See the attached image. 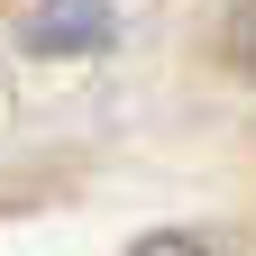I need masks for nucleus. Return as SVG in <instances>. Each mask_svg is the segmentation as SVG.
<instances>
[{
  "instance_id": "2",
  "label": "nucleus",
  "mask_w": 256,
  "mask_h": 256,
  "mask_svg": "<svg viewBox=\"0 0 256 256\" xmlns=\"http://www.w3.org/2000/svg\"><path fill=\"white\" fill-rule=\"evenodd\" d=\"M229 55L256 64V0H238V10H229Z\"/></svg>"
},
{
  "instance_id": "3",
  "label": "nucleus",
  "mask_w": 256,
  "mask_h": 256,
  "mask_svg": "<svg viewBox=\"0 0 256 256\" xmlns=\"http://www.w3.org/2000/svg\"><path fill=\"white\" fill-rule=\"evenodd\" d=\"M128 256H210V247H202V238H174V229H165V238H138Z\"/></svg>"
},
{
  "instance_id": "1",
  "label": "nucleus",
  "mask_w": 256,
  "mask_h": 256,
  "mask_svg": "<svg viewBox=\"0 0 256 256\" xmlns=\"http://www.w3.org/2000/svg\"><path fill=\"white\" fill-rule=\"evenodd\" d=\"M119 37L110 0H37V18H28V55H101Z\"/></svg>"
}]
</instances>
